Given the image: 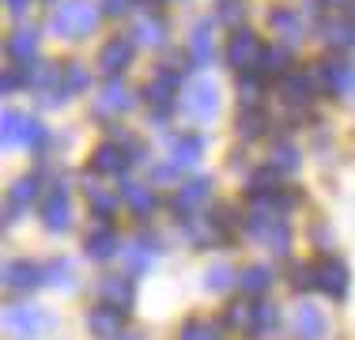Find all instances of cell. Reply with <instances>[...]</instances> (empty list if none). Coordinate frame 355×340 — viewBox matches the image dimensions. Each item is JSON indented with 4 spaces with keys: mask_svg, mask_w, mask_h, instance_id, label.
Returning a JSON list of instances; mask_svg holds the SVG:
<instances>
[{
    "mask_svg": "<svg viewBox=\"0 0 355 340\" xmlns=\"http://www.w3.org/2000/svg\"><path fill=\"white\" fill-rule=\"evenodd\" d=\"M208 197H212V182H208V178H193V182H185L182 189L174 193L171 208H174L182 219H189L193 212H197V208H200V204H205Z\"/></svg>",
    "mask_w": 355,
    "mask_h": 340,
    "instance_id": "14",
    "label": "cell"
},
{
    "mask_svg": "<svg viewBox=\"0 0 355 340\" xmlns=\"http://www.w3.org/2000/svg\"><path fill=\"white\" fill-rule=\"evenodd\" d=\"M231 284H234V272H231V265H223V261L205 272V287H208V291H227Z\"/></svg>",
    "mask_w": 355,
    "mask_h": 340,
    "instance_id": "35",
    "label": "cell"
},
{
    "mask_svg": "<svg viewBox=\"0 0 355 340\" xmlns=\"http://www.w3.org/2000/svg\"><path fill=\"white\" fill-rule=\"evenodd\" d=\"M227 325H231V329H242V333H250V325H253V306L234 303L231 310H227Z\"/></svg>",
    "mask_w": 355,
    "mask_h": 340,
    "instance_id": "40",
    "label": "cell"
},
{
    "mask_svg": "<svg viewBox=\"0 0 355 340\" xmlns=\"http://www.w3.org/2000/svg\"><path fill=\"white\" fill-rule=\"evenodd\" d=\"M321 4H329V8H336V4H352V0H321Z\"/></svg>",
    "mask_w": 355,
    "mask_h": 340,
    "instance_id": "46",
    "label": "cell"
},
{
    "mask_svg": "<svg viewBox=\"0 0 355 340\" xmlns=\"http://www.w3.org/2000/svg\"><path fill=\"white\" fill-rule=\"evenodd\" d=\"M95 295H98V303L117 306V310L129 314L132 299H137V291H132V276H125V272H117V276H103V280H98V287H95Z\"/></svg>",
    "mask_w": 355,
    "mask_h": 340,
    "instance_id": "9",
    "label": "cell"
},
{
    "mask_svg": "<svg viewBox=\"0 0 355 340\" xmlns=\"http://www.w3.org/2000/svg\"><path fill=\"white\" fill-rule=\"evenodd\" d=\"M121 201L129 204V208L137 212L140 219H148L151 212H155V204H159L155 189H148V185H140V182H125V185H121Z\"/></svg>",
    "mask_w": 355,
    "mask_h": 340,
    "instance_id": "25",
    "label": "cell"
},
{
    "mask_svg": "<svg viewBox=\"0 0 355 340\" xmlns=\"http://www.w3.org/2000/svg\"><path fill=\"white\" fill-rule=\"evenodd\" d=\"M42 223H46V231H69L72 204H69V189L64 185H53L49 197L42 201Z\"/></svg>",
    "mask_w": 355,
    "mask_h": 340,
    "instance_id": "8",
    "label": "cell"
},
{
    "mask_svg": "<svg viewBox=\"0 0 355 340\" xmlns=\"http://www.w3.org/2000/svg\"><path fill=\"white\" fill-rule=\"evenodd\" d=\"M4 4H8V12H12V15H23L31 8V0H4Z\"/></svg>",
    "mask_w": 355,
    "mask_h": 340,
    "instance_id": "44",
    "label": "cell"
},
{
    "mask_svg": "<svg viewBox=\"0 0 355 340\" xmlns=\"http://www.w3.org/2000/svg\"><path fill=\"white\" fill-rule=\"evenodd\" d=\"M325 333H329L325 314H321L318 306L302 303L299 310H295V337L299 340H325Z\"/></svg>",
    "mask_w": 355,
    "mask_h": 340,
    "instance_id": "18",
    "label": "cell"
},
{
    "mask_svg": "<svg viewBox=\"0 0 355 340\" xmlns=\"http://www.w3.org/2000/svg\"><path fill=\"white\" fill-rule=\"evenodd\" d=\"M137 106V95H132L125 83L110 80L103 91L95 95V114L98 117H117V114H129V110Z\"/></svg>",
    "mask_w": 355,
    "mask_h": 340,
    "instance_id": "7",
    "label": "cell"
},
{
    "mask_svg": "<svg viewBox=\"0 0 355 340\" xmlns=\"http://www.w3.org/2000/svg\"><path fill=\"white\" fill-rule=\"evenodd\" d=\"M239 12H242V4H239V0H227V4L219 8V19H239Z\"/></svg>",
    "mask_w": 355,
    "mask_h": 340,
    "instance_id": "42",
    "label": "cell"
},
{
    "mask_svg": "<svg viewBox=\"0 0 355 340\" xmlns=\"http://www.w3.org/2000/svg\"><path fill=\"white\" fill-rule=\"evenodd\" d=\"M352 46H355V23H352Z\"/></svg>",
    "mask_w": 355,
    "mask_h": 340,
    "instance_id": "48",
    "label": "cell"
},
{
    "mask_svg": "<svg viewBox=\"0 0 355 340\" xmlns=\"http://www.w3.org/2000/svg\"><path fill=\"white\" fill-rule=\"evenodd\" d=\"M268 167H276V170H280V174H295V170H299L302 167V155H299V148H295V144H276V148H272V163H268Z\"/></svg>",
    "mask_w": 355,
    "mask_h": 340,
    "instance_id": "32",
    "label": "cell"
},
{
    "mask_svg": "<svg viewBox=\"0 0 355 340\" xmlns=\"http://www.w3.org/2000/svg\"><path fill=\"white\" fill-rule=\"evenodd\" d=\"M98 19H103V8L95 0H64L53 8L46 27L57 38H87V34H95Z\"/></svg>",
    "mask_w": 355,
    "mask_h": 340,
    "instance_id": "1",
    "label": "cell"
},
{
    "mask_svg": "<svg viewBox=\"0 0 355 340\" xmlns=\"http://www.w3.org/2000/svg\"><path fill=\"white\" fill-rule=\"evenodd\" d=\"M15 87H19V76L8 72V76H4V91H15Z\"/></svg>",
    "mask_w": 355,
    "mask_h": 340,
    "instance_id": "45",
    "label": "cell"
},
{
    "mask_svg": "<svg viewBox=\"0 0 355 340\" xmlns=\"http://www.w3.org/2000/svg\"><path fill=\"white\" fill-rule=\"evenodd\" d=\"M261 80H265V76H257V72L239 76V95H242V106H257V99H261Z\"/></svg>",
    "mask_w": 355,
    "mask_h": 340,
    "instance_id": "38",
    "label": "cell"
},
{
    "mask_svg": "<svg viewBox=\"0 0 355 340\" xmlns=\"http://www.w3.org/2000/svg\"><path fill=\"white\" fill-rule=\"evenodd\" d=\"M46 284V269H38L35 261H8L4 265V287L8 291H31V287Z\"/></svg>",
    "mask_w": 355,
    "mask_h": 340,
    "instance_id": "16",
    "label": "cell"
},
{
    "mask_svg": "<svg viewBox=\"0 0 355 340\" xmlns=\"http://www.w3.org/2000/svg\"><path fill=\"white\" fill-rule=\"evenodd\" d=\"M121 250V235L114 231V227L106 223H98V227H91V235H87V257H95V261H110L114 253Z\"/></svg>",
    "mask_w": 355,
    "mask_h": 340,
    "instance_id": "19",
    "label": "cell"
},
{
    "mask_svg": "<svg viewBox=\"0 0 355 340\" xmlns=\"http://www.w3.org/2000/svg\"><path fill=\"white\" fill-rule=\"evenodd\" d=\"M103 4H106L110 15H121V12H129V8H132V0H103Z\"/></svg>",
    "mask_w": 355,
    "mask_h": 340,
    "instance_id": "43",
    "label": "cell"
},
{
    "mask_svg": "<svg viewBox=\"0 0 355 340\" xmlns=\"http://www.w3.org/2000/svg\"><path fill=\"white\" fill-rule=\"evenodd\" d=\"M280 333V310L272 303H257L253 306V325H250V337L253 340H272Z\"/></svg>",
    "mask_w": 355,
    "mask_h": 340,
    "instance_id": "23",
    "label": "cell"
},
{
    "mask_svg": "<svg viewBox=\"0 0 355 340\" xmlns=\"http://www.w3.org/2000/svg\"><path fill=\"white\" fill-rule=\"evenodd\" d=\"M280 91H284L287 102L302 106V102H310V95H314L318 87H314V76H306V72H287L284 83H280Z\"/></svg>",
    "mask_w": 355,
    "mask_h": 340,
    "instance_id": "26",
    "label": "cell"
},
{
    "mask_svg": "<svg viewBox=\"0 0 355 340\" xmlns=\"http://www.w3.org/2000/svg\"><path fill=\"white\" fill-rule=\"evenodd\" d=\"M261 49H265V46H261L257 34H253L250 27H239L231 34V42H227V65L239 68V72H242V68H257Z\"/></svg>",
    "mask_w": 355,
    "mask_h": 340,
    "instance_id": "5",
    "label": "cell"
},
{
    "mask_svg": "<svg viewBox=\"0 0 355 340\" xmlns=\"http://www.w3.org/2000/svg\"><path fill=\"white\" fill-rule=\"evenodd\" d=\"M46 325H49V314L38 310V306H31V303L8 306V314H4V329L12 337H38Z\"/></svg>",
    "mask_w": 355,
    "mask_h": 340,
    "instance_id": "4",
    "label": "cell"
},
{
    "mask_svg": "<svg viewBox=\"0 0 355 340\" xmlns=\"http://www.w3.org/2000/svg\"><path fill=\"white\" fill-rule=\"evenodd\" d=\"M132 49H137V42L132 38H110L106 46H103V53H98V68L110 76V80H117V76L129 68V61H132Z\"/></svg>",
    "mask_w": 355,
    "mask_h": 340,
    "instance_id": "11",
    "label": "cell"
},
{
    "mask_svg": "<svg viewBox=\"0 0 355 340\" xmlns=\"http://www.w3.org/2000/svg\"><path fill=\"white\" fill-rule=\"evenodd\" d=\"M163 38H166V23L159 15H144L132 27V42L137 46H163Z\"/></svg>",
    "mask_w": 355,
    "mask_h": 340,
    "instance_id": "27",
    "label": "cell"
},
{
    "mask_svg": "<svg viewBox=\"0 0 355 340\" xmlns=\"http://www.w3.org/2000/svg\"><path fill=\"white\" fill-rule=\"evenodd\" d=\"M178 91H182V76H178V68H159V72L151 76V83H148V102L159 106V114H166V110L174 106Z\"/></svg>",
    "mask_w": 355,
    "mask_h": 340,
    "instance_id": "10",
    "label": "cell"
},
{
    "mask_svg": "<svg viewBox=\"0 0 355 340\" xmlns=\"http://www.w3.org/2000/svg\"><path fill=\"white\" fill-rule=\"evenodd\" d=\"M38 193H42V182H38V178H19V182L12 185V212L31 208V204L38 201Z\"/></svg>",
    "mask_w": 355,
    "mask_h": 340,
    "instance_id": "30",
    "label": "cell"
},
{
    "mask_svg": "<svg viewBox=\"0 0 355 340\" xmlns=\"http://www.w3.org/2000/svg\"><path fill=\"white\" fill-rule=\"evenodd\" d=\"M272 193H280V170L276 167L257 170L250 178V197H272Z\"/></svg>",
    "mask_w": 355,
    "mask_h": 340,
    "instance_id": "31",
    "label": "cell"
},
{
    "mask_svg": "<svg viewBox=\"0 0 355 340\" xmlns=\"http://www.w3.org/2000/svg\"><path fill=\"white\" fill-rule=\"evenodd\" d=\"M87 329H91V337H98V340H117L125 329V310L106 306V303L95 306V310L87 314Z\"/></svg>",
    "mask_w": 355,
    "mask_h": 340,
    "instance_id": "15",
    "label": "cell"
},
{
    "mask_svg": "<svg viewBox=\"0 0 355 340\" xmlns=\"http://www.w3.org/2000/svg\"><path fill=\"white\" fill-rule=\"evenodd\" d=\"M310 76H314V87L321 91V95H340L344 83L352 80V68L336 57V61H318Z\"/></svg>",
    "mask_w": 355,
    "mask_h": 340,
    "instance_id": "13",
    "label": "cell"
},
{
    "mask_svg": "<svg viewBox=\"0 0 355 340\" xmlns=\"http://www.w3.org/2000/svg\"><path fill=\"white\" fill-rule=\"evenodd\" d=\"M155 253H159V238H151V235H140V238H132V242H125V272H129V276L148 272L155 265Z\"/></svg>",
    "mask_w": 355,
    "mask_h": 340,
    "instance_id": "12",
    "label": "cell"
},
{
    "mask_svg": "<svg viewBox=\"0 0 355 340\" xmlns=\"http://www.w3.org/2000/svg\"><path fill=\"white\" fill-rule=\"evenodd\" d=\"M178 340H223V337H219V325H216V321L193 318V321H185V325H182Z\"/></svg>",
    "mask_w": 355,
    "mask_h": 340,
    "instance_id": "33",
    "label": "cell"
},
{
    "mask_svg": "<svg viewBox=\"0 0 355 340\" xmlns=\"http://www.w3.org/2000/svg\"><path fill=\"white\" fill-rule=\"evenodd\" d=\"M239 133H242V136H250V140L265 133V117H261V110H257V106H246V110L239 114Z\"/></svg>",
    "mask_w": 355,
    "mask_h": 340,
    "instance_id": "36",
    "label": "cell"
},
{
    "mask_svg": "<svg viewBox=\"0 0 355 340\" xmlns=\"http://www.w3.org/2000/svg\"><path fill=\"white\" fill-rule=\"evenodd\" d=\"M125 148H129V140L95 148V155H91V170H98V174H121V170L132 163V155H125Z\"/></svg>",
    "mask_w": 355,
    "mask_h": 340,
    "instance_id": "21",
    "label": "cell"
},
{
    "mask_svg": "<svg viewBox=\"0 0 355 340\" xmlns=\"http://www.w3.org/2000/svg\"><path fill=\"white\" fill-rule=\"evenodd\" d=\"M284 68H287V46H276V49H261L253 72L268 80V76H284Z\"/></svg>",
    "mask_w": 355,
    "mask_h": 340,
    "instance_id": "29",
    "label": "cell"
},
{
    "mask_svg": "<svg viewBox=\"0 0 355 340\" xmlns=\"http://www.w3.org/2000/svg\"><path fill=\"white\" fill-rule=\"evenodd\" d=\"M35 53H38V31L35 27L12 31V38H8V57L15 61V68L35 65Z\"/></svg>",
    "mask_w": 355,
    "mask_h": 340,
    "instance_id": "20",
    "label": "cell"
},
{
    "mask_svg": "<svg viewBox=\"0 0 355 340\" xmlns=\"http://www.w3.org/2000/svg\"><path fill=\"white\" fill-rule=\"evenodd\" d=\"M239 284H242L246 295H265L268 287H272V269L268 265H250V269H242Z\"/></svg>",
    "mask_w": 355,
    "mask_h": 340,
    "instance_id": "28",
    "label": "cell"
},
{
    "mask_svg": "<svg viewBox=\"0 0 355 340\" xmlns=\"http://www.w3.org/2000/svg\"><path fill=\"white\" fill-rule=\"evenodd\" d=\"M87 201H91V208H95L98 216H114V208H117V197L106 193L103 185H87Z\"/></svg>",
    "mask_w": 355,
    "mask_h": 340,
    "instance_id": "37",
    "label": "cell"
},
{
    "mask_svg": "<svg viewBox=\"0 0 355 340\" xmlns=\"http://www.w3.org/2000/svg\"><path fill=\"white\" fill-rule=\"evenodd\" d=\"M87 83H91V72H87L80 61L64 65V87H69V95H72V91H83Z\"/></svg>",
    "mask_w": 355,
    "mask_h": 340,
    "instance_id": "39",
    "label": "cell"
},
{
    "mask_svg": "<svg viewBox=\"0 0 355 340\" xmlns=\"http://www.w3.org/2000/svg\"><path fill=\"white\" fill-rule=\"evenodd\" d=\"M295 287H299V291H302V287H318V280H314V265L295 272Z\"/></svg>",
    "mask_w": 355,
    "mask_h": 340,
    "instance_id": "41",
    "label": "cell"
},
{
    "mask_svg": "<svg viewBox=\"0 0 355 340\" xmlns=\"http://www.w3.org/2000/svg\"><path fill=\"white\" fill-rule=\"evenodd\" d=\"M182 114L197 125H208L219 114V87L212 80H193L182 91Z\"/></svg>",
    "mask_w": 355,
    "mask_h": 340,
    "instance_id": "2",
    "label": "cell"
},
{
    "mask_svg": "<svg viewBox=\"0 0 355 340\" xmlns=\"http://www.w3.org/2000/svg\"><path fill=\"white\" fill-rule=\"evenodd\" d=\"M314 280H318V291H325L329 299H344L348 295V265L336 257H321L314 265Z\"/></svg>",
    "mask_w": 355,
    "mask_h": 340,
    "instance_id": "6",
    "label": "cell"
},
{
    "mask_svg": "<svg viewBox=\"0 0 355 340\" xmlns=\"http://www.w3.org/2000/svg\"><path fill=\"white\" fill-rule=\"evenodd\" d=\"M117 340H144L140 333H125V337H117Z\"/></svg>",
    "mask_w": 355,
    "mask_h": 340,
    "instance_id": "47",
    "label": "cell"
},
{
    "mask_svg": "<svg viewBox=\"0 0 355 340\" xmlns=\"http://www.w3.org/2000/svg\"><path fill=\"white\" fill-rule=\"evenodd\" d=\"M46 284H49V287H57V291L72 287V261H64V257L49 261V265H46Z\"/></svg>",
    "mask_w": 355,
    "mask_h": 340,
    "instance_id": "34",
    "label": "cell"
},
{
    "mask_svg": "<svg viewBox=\"0 0 355 340\" xmlns=\"http://www.w3.org/2000/svg\"><path fill=\"white\" fill-rule=\"evenodd\" d=\"M268 27H272V31L284 38V46H295V42H302V34H306L302 19H299L295 12H287V8H276V12H268Z\"/></svg>",
    "mask_w": 355,
    "mask_h": 340,
    "instance_id": "24",
    "label": "cell"
},
{
    "mask_svg": "<svg viewBox=\"0 0 355 340\" xmlns=\"http://www.w3.org/2000/svg\"><path fill=\"white\" fill-rule=\"evenodd\" d=\"M216 19H200L197 27H193L189 34V61L197 65V68H205V65H212V57H216Z\"/></svg>",
    "mask_w": 355,
    "mask_h": 340,
    "instance_id": "17",
    "label": "cell"
},
{
    "mask_svg": "<svg viewBox=\"0 0 355 340\" xmlns=\"http://www.w3.org/2000/svg\"><path fill=\"white\" fill-rule=\"evenodd\" d=\"M0 140L8 148H35V144L46 140V129L35 121V117L19 114V110H4V121H0Z\"/></svg>",
    "mask_w": 355,
    "mask_h": 340,
    "instance_id": "3",
    "label": "cell"
},
{
    "mask_svg": "<svg viewBox=\"0 0 355 340\" xmlns=\"http://www.w3.org/2000/svg\"><path fill=\"white\" fill-rule=\"evenodd\" d=\"M200 151H205V136L197 133H182L171 140V163L182 170V167H193L200 159Z\"/></svg>",
    "mask_w": 355,
    "mask_h": 340,
    "instance_id": "22",
    "label": "cell"
}]
</instances>
